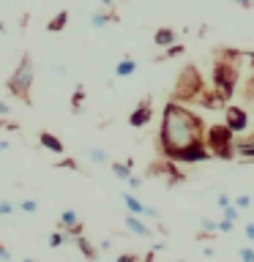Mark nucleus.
I'll list each match as a JSON object with an SVG mask.
<instances>
[{
  "mask_svg": "<svg viewBox=\"0 0 254 262\" xmlns=\"http://www.w3.org/2000/svg\"><path fill=\"white\" fill-rule=\"evenodd\" d=\"M11 213H14V205L8 200H0V216H11Z\"/></svg>",
  "mask_w": 254,
  "mask_h": 262,
  "instance_id": "obj_27",
  "label": "nucleus"
},
{
  "mask_svg": "<svg viewBox=\"0 0 254 262\" xmlns=\"http://www.w3.org/2000/svg\"><path fill=\"white\" fill-rule=\"evenodd\" d=\"M213 88L221 98H232L235 93V82H238V71L235 63H216L213 66Z\"/></svg>",
  "mask_w": 254,
  "mask_h": 262,
  "instance_id": "obj_4",
  "label": "nucleus"
},
{
  "mask_svg": "<svg viewBox=\"0 0 254 262\" xmlns=\"http://www.w3.org/2000/svg\"><path fill=\"white\" fill-rule=\"evenodd\" d=\"M123 205L129 208V213H137V216H147V219H161V213L151 208V205H145V202H139L134 194H123Z\"/></svg>",
  "mask_w": 254,
  "mask_h": 262,
  "instance_id": "obj_8",
  "label": "nucleus"
},
{
  "mask_svg": "<svg viewBox=\"0 0 254 262\" xmlns=\"http://www.w3.org/2000/svg\"><path fill=\"white\" fill-rule=\"evenodd\" d=\"M134 71H137V63L131 60V57H123V60L115 66V77H131Z\"/></svg>",
  "mask_w": 254,
  "mask_h": 262,
  "instance_id": "obj_14",
  "label": "nucleus"
},
{
  "mask_svg": "<svg viewBox=\"0 0 254 262\" xmlns=\"http://www.w3.org/2000/svg\"><path fill=\"white\" fill-rule=\"evenodd\" d=\"M8 115H11V106L6 101H0V118H8Z\"/></svg>",
  "mask_w": 254,
  "mask_h": 262,
  "instance_id": "obj_32",
  "label": "nucleus"
},
{
  "mask_svg": "<svg viewBox=\"0 0 254 262\" xmlns=\"http://www.w3.org/2000/svg\"><path fill=\"white\" fill-rule=\"evenodd\" d=\"M0 259H11V251H8L6 246H0Z\"/></svg>",
  "mask_w": 254,
  "mask_h": 262,
  "instance_id": "obj_34",
  "label": "nucleus"
},
{
  "mask_svg": "<svg viewBox=\"0 0 254 262\" xmlns=\"http://www.w3.org/2000/svg\"><path fill=\"white\" fill-rule=\"evenodd\" d=\"M232 153H235L241 161H254V137L232 139Z\"/></svg>",
  "mask_w": 254,
  "mask_h": 262,
  "instance_id": "obj_11",
  "label": "nucleus"
},
{
  "mask_svg": "<svg viewBox=\"0 0 254 262\" xmlns=\"http://www.w3.org/2000/svg\"><path fill=\"white\" fill-rule=\"evenodd\" d=\"M167 159L175 161V164H205V161L213 159V153L205 142H200V145H188V147H183V150L167 156Z\"/></svg>",
  "mask_w": 254,
  "mask_h": 262,
  "instance_id": "obj_5",
  "label": "nucleus"
},
{
  "mask_svg": "<svg viewBox=\"0 0 254 262\" xmlns=\"http://www.w3.org/2000/svg\"><path fill=\"white\" fill-rule=\"evenodd\" d=\"M74 246H77V249H79L82 254H85L88 259H93V257H96V249H93V246H90V241H88V237L77 235V237H74Z\"/></svg>",
  "mask_w": 254,
  "mask_h": 262,
  "instance_id": "obj_16",
  "label": "nucleus"
},
{
  "mask_svg": "<svg viewBox=\"0 0 254 262\" xmlns=\"http://www.w3.org/2000/svg\"><path fill=\"white\" fill-rule=\"evenodd\" d=\"M180 55H183V47H180V44L167 47V57H180Z\"/></svg>",
  "mask_w": 254,
  "mask_h": 262,
  "instance_id": "obj_29",
  "label": "nucleus"
},
{
  "mask_svg": "<svg viewBox=\"0 0 254 262\" xmlns=\"http://www.w3.org/2000/svg\"><path fill=\"white\" fill-rule=\"evenodd\" d=\"M216 205H219L221 210H224L227 205H229V196H227V194H219V196H216Z\"/></svg>",
  "mask_w": 254,
  "mask_h": 262,
  "instance_id": "obj_31",
  "label": "nucleus"
},
{
  "mask_svg": "<svg viewBox=\"0 0 254 262\" xmlns=\"http://www.w3.org/2000/svg\"><path fill=\"white\" fill-rule=\"evenodd\" d=\"M235 205H238L241 210H246V208L251 205V196H249V194H241V196H235Z\"/></svg>",
  "mask_w": 254,
  "mask_h": 262,
  "instance_id": "obj_26",
  "label": "nucleus"
},
{
  "mask_svg": "<svg viewBox=\"0 0 254 262\" xmlns=\"http://www.w3.org/2000/svg\"><path fill=\"white\" fill-rule=\"evenodd\" d=\"M101 6H107V8H112V6H115V0H101Z\"/></svg>",
  "mask_w": 254,
  "mask_h": 262,
  "instance_id": "obj_37",
  "label": "nucleus"
},
{
  "mask_svg": "<svg viewBox=\"0 0 254 262\" xmlns=\"http://www.w3.org/2000/svg\"><path fill=\"white\" fill-rule=\"evenodd\" d=\"M112 175L118 178V180H126V183H129V178H131V164L112 161Z\"/></svg>",
  "mask_w": 254,
  "mask_h": 262,
  "instance_id": "obj_17",
  "label": "nucleus"
},
{
  "mask_svg": "<svg viewBox=\"0 0 254 262\" xmlns=\"http://www.w3.org/2000/svg\"><path fill=\"white\" fill-rule=\"evenodd\" d=\"M107 22H110V16H107V14H90V28H93V30H101Z\"/></svg>",
  "mask_w": 254,
  "mask_h": 262,
  "instance_id": "obj_20",
  "label": "nucleus"
},
{
  "mask_svg": "<svg viewBox=\"0 0 254 262\" xmlns=\"http://www.w3.org/2000/svg\"><path fill=\"white\" fill-rule=\"evenodd\" d=\"M66 22H69V11H57L52 19H49L47 30H49V33H57V30H63V28H66Z\"/></svg>",
  "mask_w": 254,
  "mask_h": 262,
  "instance_id": "obj_15",
  "label": "nucleus"
},
{
  "mask_svg": "<svg viewBox=\"0 0 254 262\" xmlns=\"http://www.w3.org/2000/svg\"><path fill=\"white\" fill-rule=\"evenodd\" d=\"M6 88H8V93H14L16 98L30 101V88H33V57L30 55L22 57V63L16 66V71L8 77Z\"/></svg>",
  "mask_w": 254,
  "mask_h": 262,
  "instance_id": "obj_3",
  "label": "nucleus"
},
{
  "mask_svg": "<svg viewBox=\"0 0 254 262\" xmlns=\"http://www.w3.org/2000/svg\"><path fill=\"white\" fill-rule=\"evenodd\" d=\"M153 44H156V47H164V49L172 47V44H175V30H170V28H159V30L153 33Z\"/></svg>",
  "mask_w": 254,
  "mask_h": 262,
  "instance_id": "obj_13",
  "label": "nucleus"
},
{
  "mask_svg": "<svg viewBox=\"0 0 254 262\" xmlns=\"http://www.w3.org/2000/svg\"><path fill=\"white\" fill-rule=\"evenodd\" d=\"M224 123L229 128L238 134H243L246 128H249V115H246V110H241V106H227L224 110Z\"/></svg>",
  "mask_w": 254,
  "mask_h": 262,
  "instance_id": "obj_7",
  "label": "nucleus"
},
{
  "mask_svg": "<svg viewBox=\"0 0 254 262\" xmlns=\"http://www.w3.org/2000/svg\"><path fill=\"white\" fill-rule=\"evenodd\" d=\"M123 224H126V229L131 235H137V237H153V232H151V227L145 224L142 219L137 216V213H129L126 219H123Z\"/></svg>",
  "mask_w": 254,
  "mask_h": 262,
  "instance_id": "obj_10",
  "label": "nucleus"
},
{
  "mask_svg": "<svg viewBox=\"0 0 254 262\" xmlns=\"http://www.w3.org/2000/svg\"><path fill=\"white\" fill-rule=\"evenodd\" d=\"M238 257H241L243 262H254V246H249V249H241V251H238Z\"/></svg>",
  "mask_w": 254,
  "mask_h": 262,
  "instance_id": "obj_25",
  "label": "nucleus"
},
{
  "mask_svg": "<svg viewBox=\"0 0 254 262\" xmlns=\"http://www.w3.org/2000/svg\"><path fill=\"white\" fill-rule=\"evenodd\" d=\"M79 224V213L77 210H63L60 213V227L69 229V227H77Z\"/></svg>",
  "mask_w": 254,
  "mask_h": 262,
  "instance_id": "obj_18",
  "label": "nucleus"
},
{
  "mask_svg": "<svg viewBox=\"0 0 254 262\" xmlns=\"http://www.w3.org/2000/svg\"><path fill=\"white\" fill-rule=\"evenodd\" d=\"M200 227L205 232H219V221H210V219H200Z\"/></svg>",
  "mask_w": 254,
  "mask_h": 262,
  "instance_id": "obj_23",
  "label": "nucleus"
},
{
  "mask_svg": "<svg viewBox=\"0 0 254 262\" xmlns=\"http://www.w3.org/2000/svg\"><path fill=\"white\" fill-rule=\"evenodd\" d=\"M232 3H238V6H243V8H246V6H251L254 0H232Z\"/></svg>",
  "mask_w": 254,
  "mask_h": 262,
  "instance_id": "obj_36",
  "label": "nucleus"
},
{
  "mask_svg": "<svg viewBox=\"0 0 254 262\" xmlns=\"http://www.w3.org/2000/svg\"><path fill=\"white\" fill-rule=\"evenodd\" d=\"M129 186H131V188H139V186H142V178H134V175H131V178H129Z\"/></svg>",
  "mask_w": 254,
  "mask_h": 262,
  "instance_id": "obj_33",
  "label": "nucleus"
},
{
  "mask_svg": "<svg viewBox=\"0 0 254 262\" xmlns=\"http://www.w3.org/2000/svg\"><path fill=\"white\" fill-rule=\"evenodd\" d=\"M232 139H235V131L227 126H210V128H205V145L210 147V153L213 156H219V159H224L229 161L232 159Z\"/></svg>",
  "mask_w": 254,
  "mask_h": 262,
  "instance_id": "obj_2",
  "label": "nucleus"
},
{
  "mask_svg": "<svg viewBox=\"0 0 254 262\" xmlns=\"http://www.w3.org/2000/svg\"><path fill=\"white\" fill-rule=\"evenodd\" d=\"M6 147H8V142H6V139H0V153H3Z\"/></svg>",
  "mask_w": 254,
  "mask_h": 262,
  "instance_id": "obj_38",
  "label": "nucleus"
},
{
  "mask_svg": "<svg viewBox=\"0 0 254 262\" xmlns=\"http://www.w3.org/2000/svg\"><path fill=\"white\" fill-rule=\"evenodd\" d=\"M243 232H246V241H251V243H254V221H249V224H246Z\"/></svg>",
  "mask_w": 254,
  "mask_h": 262,
  "instance_id": "obj_30",
  "label": "nucleus"
},
{
  "mask_svg": "<svg viewBox=\"0 0 254 262\" xmlns=\"http://www.w3.org/2000/svg\"><path fill=\"white\" fill-rule=\"evenodd\" d=\"M205 142V126L200 118L183 106L180 101H170L161 112V131H159V147L164 156H172L188 145Z\"/></svg>",
  "mask_w": 254,
  "mask_h": 262,
  "instance_id": "obj_1",
  "label": "nucleus"
},
{
  "mask_svg": "<svg viewBox=\"0 0 254 262\" xmlns=\"http://www.w3.org/2000/svg\"><path fill=\"white\" fill-rule=\"evenodd\" d=\"M238 213H241V208H238V205H232V202H229L227 208H224V219L235 221V219H238Z\"/></svg>",
  "mask_w": 254,
  "mask_h": 262,
  "instance_id": "obj_24",
  "label": "nucleus"
},
{
  "mask_svg": "<svg viewBox=\"0 0 254 262\" xmlns=\"http://www.w3.org/2000/svg\"><path fill=\"white\" fill-rule=\"evenodd\" d=\"M38 142H41V147H44V150H49V153H57V156L66 153V145H63L55 134H49V131H41V134H38Z\"/></svg>",
  "mask_w": 254,
  "mask_h": 262,
  "instance_id": "obj_12",
  "label": "nucleus"
},
{
  "mask_svg": "<svg viewBox=\"0 0 254 262\" xmlns=\"http://www.w3.org/2000/svg\"><path fill=\"white\" fill-rule=\"evenodd\" d=\"M0 33H6V25L3 22H0Z\"/></svg>",
  "mask_w": 254,
  "mask_h": 262,
  "instance_id": "obj_39",
  "label": "nucleus"
},
{
  "mask_svg": "<svg viewBox=\"0 0 254 262\" xmlns=\"http://www.w3.org/2000/svg\"><path fill=\"white\" fill-rule=\"evenodd\" d=\"M202 93V82L200 77H197V71L194 69H186L183 74H180V82H178V98L180 101H186V98H197Z\"/></svg>",
  "mask_w": 254,
  "mask_h": 262,
  "instance_id": "obj_6",
  "label": "nucleus"
},
{
  "mask_svg": "<svg viewBox=\"0 0 254 262\" xmlns=\"http://www.w3.org/2000/svg\"><path fill=\"white\" fill-rule=\"evenodd\" d=\"M232 227H235V221H229V219L219 221V232H232Z\"/></svg>",
  "mask_w": 254,
  "mask_h": 262,
  "instance_id": "obj_28",
  "label": "nucleus"
},
{
  "mask_svg": "<svg viewBox=\"0 0 254 262\" xmlns=\"http://www.w3.org/2000/svg\"><path fill=\"white\" fill-rule=\"evenodd\" d=\"M88 159L93 164H107V150H101V147H93V150H88Z\"/></svg>",
  "mask_w": 254,
  "mask_h": 262,
  "instance_id": "obj_21",
  "label": "nucleus"
},
{
  "mask_svg": "<svg viewBox=\"0 0 254 262\" xmlns=\"http://www.w3.org/2000/svg\"><path fill=\"white\" fill-rule=\"evenodd\" d=\"M151 115H153V112H151V101L145 98V101H139V104H137V110L129 115V126H134V128H142V126H147Z\"/></svg>",
  "mask_w": 254,
  "mask_h": 262,
  "instance_id": "obj_9",
  "label": "nucleus"
},
{
  "mask_svg": "<svg viewBox=\"0 0 254 262\" xmlns=\"http://www.w3.org/2000/svg\"><path fill=\"white\" fill-rule=\"evenodd\" d=\"M19 210H22V213H36V210H38V202H36V200H22V202H19Z\"/></svg>",
  "mask_w": 254,
  "mask_h": 262,
  "instance_id": "obj_22",
  "label": "nucleus"
},
{
  "mask_svg": "<svg viewBox=\"0 0 254 262\" xmlns=\"http://www.w3.org/2000/svg\"><path fill=\"white\" fill-rule=\"evenodd\" d=\"M131 259H134V254H120L118 257V262H131Z\"/></svg>",
  "mask_w": 254,
  "mask_h": 262,
  "instance_id": "obj_35",
  "label": "nucleus"
},
{
  "mask_svg": "<svg viewBox=\"0 0 254 262\" xmlns=\"http://www.w3.org/2000/svg\"><path fill=\"white\" fill-rule=\"evenodd\" d=\"M69 241V235H66V229H55L52 235H49V249H60V246Z\"/></svg>",
  "mask_w": 254,
  "mask_h": 262,
  "instance_id": "obj_19",
  "label": "nucleus"
}]
</instances>
